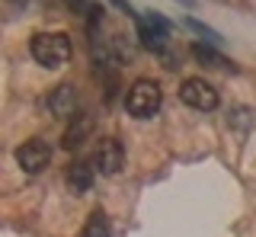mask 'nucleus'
<instances>
[{
	"mask_svg": "<svg viewBox=\"0 0 256 237\" xmlns=\"http://www.w3.org/2000/svg\"><path fill=\"white\" fill-rule=\"evenodd\" d=\"M138 38L148 52H166V38H170V22L160 13H144L138 16Z\"/></svg>",
	"mask_w": 256,
	"mask_h": 237,
	"instance_id": "20e7f679",
	"label": "nucleus"
},
{
	"mask_svg": "<svg viewBox=\"0 0 256 237\" xmlns=\"http://www.w3.org/2000/svg\"><path fill=\"white\" fill-rule=\"evenodd\" d=\"M16 164H20L29 176H36V173H42L48 164H52V144H48L45 138H29L26 144L16 148Z\"/></svg>",
	"mask_w": 256,
	"mask_h": 237,
	"instance_id": "39448f33",
	"label": "nucleus"
},
{
	"mask_svg": "<svg viewBox=\"0 0 256 237\" xmlns=\"http://www.w3.org/2000/svg\"><path fill=\"white\" fill-rule=\"evenodd\" d=\"M90 135H93V116L77 112L74 122L68 125V132H64V148H68V151H74V148H80Z\"/></svg>",
	"mask_w": 256,
	"mask_h": 237,
	"instance_id": "6e6552de",
	"label": "nucleus"
},
{
	"mask_svg": "<svg viewBox=\"0 0 256 237\" xmlns=\"http://www.w3.org/2000/svg\"><path fill=\"white\" fill-rule=\"evenodd\" d=\"M29 52L42 68L54 70V68H61V64L70 61V38L64 32H38V36H32Z\"/></svg>",
	"mask_w": 256,
	"mask_h": 237,
	"instance_id": "f257e3e1",
	"label": "nucleus"
},
{
	"mask_svg": "<svg viewBox=\"0 0 256 237\" xmlns=\"http://www.w3.org/2000/svg\"><path fill=\"white\" fill-rule=\"evenodd\" d=\"M80 237H112L106 215H102V212H93V215H90V221H86V228H84V234H80Z\"/></svg>",
	"mask_w": 256,
	"mask_h": 237,
	"instance_id": "9d476101",
	"label": "nucleus"
},
{
	"mask_svg": "<svg viewBox=\"0 0 256 237\" xmlns=\"http://www.w3.org/2000/svg\"><path fill=\"white\" fill-rule=\"evenodd\" d=\"M160 102H164L160 84L157 80H148V77L134 80L132 86H128V93H125V109L134 118H150L160 109Z\"/></svg>",
	"mask_w": 256,
	"mask_h": 237,
	"instance_id": "f03ea898",
	"label": "nucleus"
},
{
	"mask_svg": "<svg viewBox=\"0 0 256 237\" xmlns=\"http://www.w3.org/2000/svg\"><path fill=\"white\" fill-rule=\"evenodd\" d=\"M77 102H80L77 90L70 84H61V86H54L52 96H48V109L58 118H70V116H77Z\"/></svg>",
	"mask_w": 256,
	"mask_h": 237,
	"instance_id": "0eeeda50",
	"label": "nucleus"
},
{
	"mask_svg": "<svg viewBox=\"0 0 256 237\" xmlns=\"http://www.w3.org/2000/svg\"><path fill=\"white\" fill-rule=\"evenodd\" d=\"M93 176H96V167H93V160H77V164H70V170H68V186H70V192H86V189H93Z\"/></svg>",
	"mask_w": 256,
	"mask_h": 237,
	"instance_id": "1a4fd4ad",
	"label": "nucleus"
},
{
	"mask_svg": "<svg viewBox=\"0 0 256 237\" xmlns=\"http://www.w3.org/2000/svg\"><path fill=\"white\" fill-rule=\"evenodd\" d=\"M186 26H189V29H196V32H202V36L208 38V42H218V36H214V29L202 26V22H198V20H186Z\"/></svg>",
	"mask_w": 256,
	"mask_h": 237,
	"instance_id": "f8f14e48",
	"label": "nucleus"
},
{
	"mask_svg": "<svg viewBox=\"0 0 256 237\" xmlns=\"http://www.w3.org/2000/svg\"><path fill=\"white\" fill-rule=\"evenodd\" d=\"M192 54H196V58L202 61V64H212V68H228L221 54L214 52V48H208V45H202V42H196V45H192Z\"/></svg>",
	"mask_w": 256,
	"mask_h": 237,
	"instance_id": "9b49d317",
	"label": "nucleus"
},
{
	"mask_svg": "<svg viewBox=\"0 0 256 237\" xmlns=\"http://www.w3.org/2000/svg\"><path fill=\"white\" fill-rule=\"evenodd\" d=\"M68 6H70L74 13H90V10H93V6L86 4V0H68Z\"/></svg>",
	"mask_w": 256,
	"mask_h": 237,
	"instance_id": "ddd939ff",
	"label": "nucleus"
},
{
	"mask_svg": "<svg viewBox=\"0 0 256 237\" xmlns=\"http://www.w3.org/2000/svg\"><path fill=\"white\" fill-rule=\"evenodd\" d=\"M125 164V148L118 138H102L100 148H96L93 154V167L102 173V176H112V173H118Z\"/></svg>",
	"mask_w": 256,
	"mask_h": 237,
	"instance_id": "423d86ee",
	"label": "nucleus"
},
{
	"mask_svg": "<svg viewBox=\"0 0 256 237\" xmlns=\"http://www.w3.org/2000/svg\"><path fill=\"white\" fill-rule=\"evenodd\" d=\"M180 100L186 102V106L198 109V112H212V109H218V90H214L212 84H205L202 77H189V80H182L180 86Z\"/></svg>",
	"mask_w": 256,
	"mask_h": 237,
	"instance_id": "7ed1b4c3",
	"label": "nucleus"
}]
</instances>
